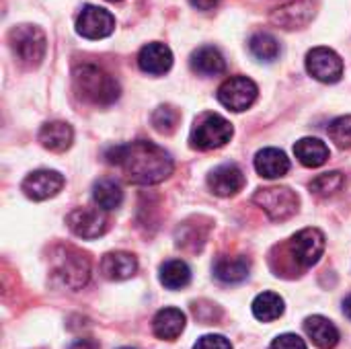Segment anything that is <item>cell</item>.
<instances>
[{"label": "cell", "instance_id": "d4e9b609", "mask_svg": "<svg viewBox=\"0 0 351 349\" xmlns=\"http://www.w3.org/2000/svg\"><path fill=\"white\" fill-rule=\"evenodd\" d=\"M191 282V269L185 261L181 259H171L162 263L160 267V284L169 290H181L189 286Z\"/></svg>", "mask_w": 351, "mask_h": 349}, {"label": "cell", "instance_id": "cb8c5ba5", "mask_svg": "<svg viewBox=\"0 0 351 349\" xmlns=\"http://www.w3.org/2000/svg\"><path fill=\"white\" fill-rule=\"evenodd\" d=\"M93 197H95V204L101 210L111 212V210H115V208L121 206V202H123V189H121V185L115 179H99L93 185Z\"/></svg>", "mask_w": 351, "mask_h": 349}, {"label": "cell", "instance_id": "83f0119b", "mask_svg": "<svg viewBox=\"0 0 351 349\" xmlns=\"http://www.w3.org/2000/svg\"><path fill=\"white\" fill-rule=\"evenodd\" d=\"M343 187H346V175L339 171L323 173L317 179H313V183H311V191L319 197H333Z\"/></svg>", "mask_w": 351, "mask_h": 349}, {"label": "cell", "instance_id": "6da1fadb", "mask_svg": "<svg viewBox=\"0 0 351 349\" xmlns=\"http://www.w3.org/2000/svg\"><path fill=\"white\" fill-rule=\"evenodd\" d=\"M109 165L121 169L125 179L134 185H156L171 177L175 163L171 154L154 142L136 140L130 144H119L105 154Z\"/></svg>", "mask_w": 351, "mask_h": 349}, {"label": "cell", "instance_id": "30bf717a", "mask_svg": "<svg viewBox=\"0 0 351 349\" xmlns=\"http://www.w3.org/2000/svg\"><path fill=\"white\" fill-rule=\"evenodd\" d=\"M68 228L80 239H99L109 228V218L105 210L97 208H76L66 216Z\"/></svg>", "mask_w": 351, "mask_h": 349}, {"label": "cell", "instance_id": "5b68a950", "mask_svg": "<svg viewBox=\"0 0 351 349\" xmlns=\"http://www.w3.org/2000/svg\"><path fill=\"white\" fill-rule=\"evenodd\" d=\"M232 123L218 113H202L189 134V146L195 150H216L230 142Z\"/></svg>", "mask_w": 351, "mask_h": 349}, {"label": "cell", "instance_id": "8d00e7d4", "mask_svg": "<svg viewBox=\"0 0 351 349\" xmlns=\"http://www.w3.org/2000/svg\"><path fill=\"white\" fill-rule=\"evenodd\" d=\"M121 349H132V348H121Z\"/></svg>", "mask_w": 351, "mask_h": 349}, {"label": "cell", "instance_id": "d6986e66", "mask_svg": "<svg viewBox=\"0 0 351 349\" xmlns=\"http://www.w3.org/2000/svg\"><path fill=\"white\" fill-rule=\"evenodd\" d=\"M255 169L265 179H280L290 171V158L284 150L278 148H263L255 156Z\"/></svg>", "mask_w": 351, "mask_h": 349}, {"label": "cell", "instance_id": "277c9868", "mask_svg": "<svg viewBox=\"0 0 351 349\" xmlns=\"http://www.w3.org/2000/svg\"><path fill=\"white\" fill-rule=\"evenodd\" d=\"M51 267L62 284L70 290H82L88 284L90 261L74 247H56L51 251Z\"/></svg>", "mask_w": 351, "mask_h": 349}, {"label": "cell", "instance_id": "3957f363", "mask_svg": "<svg viewBox=\"0 0 351 349\" xmlns=\"http://www.w3.org/2000/svg\"><path fill=\"white\" fill-rule=\"evenodd\" d=\"M8 45L14 58L27 68H37L47 51L45 33L37 25H29V23L14 25L8 31Z\"/></svg>", "mask_w": 351, "mask_h": 349}, {"label": "cell", "instance_id": "7c38bea8", "mask_svg": "<svg viewBox=\"0 0 351 349\" xmlns=\"http://www.w3.org/2000/svg\"><path fill=\"white\" fill-rule=\"evenodd\" d=\"M62 187H64V177L58 171H49V169L33 171L21 183L23 193L33 202L49 200V197L58 195L62 191Z\"/></svg>", "mask_w": 351, "mask_h": 349}, {"label": "cell", "instance_id": "ba28073f", "mask_svg": "<svg viewBox=\"0 0 351 349\" xmlns=\"http://www.w3.org/2000/svg\"><path fill=\"white\" fill-rule=\"evenodd\" d=\"M306 72L319 82L333 84L343 76V60L331 47H313L306 53Z\"/></svg>", "mask_w": 351, "mask_h": 349}, {"label": "cell", "instance_id": "603a6c76", "mask_svg": "<svg viewBox=\"0 0 351 349\" xmlns=\"http://www.w3.org/2000/svg\"><path fill=\"white\" fill-rule=\"evenodd\" d=\"M214 276L222 284H239V282L247 280V276H249V261L241 255H237V257L222 255L214 263Z\"/></svg>", "mask_w": 351, "mask_h": 349}, {"label": "cell", "instance_id": "4316f807", "mask_svg": "<svg viewBox=\"0 0 351 349\" xmlns=\"http://www.w3.org/2000/svg\"><path fill=\"white\" fill-rule=\"evenodd\" d=\"M249 49L259 62H274L280 56V43L271 33H255L249 39Z\"/></svg>", "mask_w": 351, "mask_h": 349}, {"label": "cell", "instance_id": "5bb4252c", "mask_svg": "<svg viewBox=\"0 0 351 349\" xmlns=\"http://www.w3.org/2000/svg\"><path fill=\"white\" fill-rule=\"evenodd\" d=\"M208 185L214 195L230 197L237 195L245 187V173L237 165H220L208 175Z\"/></svg>", "mask_w": 351, "mask_h": 349}, {"label": "cell", "instance_id": "ac0fdd59", "mask_svg": "<svg viewBox=\"0 0 351 349\" xmlns=\"http://www.w3.org/2000/svg\"><path fill=\"white\" fill-rule=\"evenodd\" d=\"M185 315L179 309H162L152 319V331L158 339L175 341L185 331Z\"/></svg>", "mask_w": 351, "mask_h": 349}, {"label": "cell", "instance_id": "d590c367", "mask_svg": "<svg viewBox=\"0 0 351 349\" xmlns=\"http://www.w3.org/2000/svg\"><path fill=\"white\" fill-rule=\"evenodd\" d=\"M109 2H119V0H109Z\"/></svg>", "mask_w": 351, "mask_h": 349}, {"label": "cell", "instance_id": "9c48e42d", "mask_svg": "<svg viewBox=\"0 0 351 349\" xmlns=\"http://www.w3.org/2000/svg\"><path fill=\"white\" fill-rule=\"evenodd\" d=\"M290 253L304 269L317 265L325 253V234L319 228H304L296 232L290 241Z\"/></svg>", "mask_w": 351, "mask_h": 349}, {"label": "cell", "instance_id": "44dd1931", "mask_svg": "<svg viewBox=\"0 0 351 349\" xmlns=\"http://www.w3.org/2000/svg\"><path fill=\"white\" fill-rule=\"evenodd\" d=\"M191 70L202 74V76H218L226 70V62H224V56L212 47V45H204V47H197L193 53H191Z\"/></svg>", "mask_w": 351, "mask_h": 349}, {"label": "cell", "instance_id": "4fadbf2b", "mask_svg": "<svg viewBox=\"0 0 351 349\" xmlns=\"http://www.w3.org/2000/svg\"><path fill=\"white\" fill-rule=\"evenodd\" d=\"M315 2L313 0H294V2H288L280 8H276L269 16V21L276 25V27H282V29H302L306 27L313 19H315Z\"/></svg>", "mask_w": 351, "mask_h": 349}, {"label": "cell", "instance_id": "1f68e13d", "mask_svg": "<svg viewBox=\"0 0 351 349\" xmlns=\"http://www.w3.org/2000/svg\"><path fill=\"white\" fill-rule=\"evenodd\" d=\"M193 349H232V346L224 335H204L197 339Z\"/></svg>", "mask_w": 351, "mask_h": 349}, {"label": "cell", "instance_id": "9a60e30c", "mask_svg": "<svg viewBox=\"0 0 351 349\" xmlns=\"http://www.w3.org/2000/svg\"><path fill=\"white\" fill-rule=\"evenodd\" d=\"M138 66L142 72L152 74V76L167 74L173 66V51L169 45L158 43V41L146 43L138 53Z\"/></svg>", "mask_w": 351, "mask_h": 349}, {"label": "cell", "instance_id": "f546056e", "mask_svg": "<svg viewBox=\"0 0 351 349\" xmlns=\"http://www.w3.org/2000/svg\"><path fill=\"white\" fill-rule=\"evenodd\" d=\"M327 132L339 148H351V115H341L333 119Z\"/></svg>", "mask_w": 351, "mask_h": 349}, {"label": "cell", "instance_id": "ffe728a7", "mask_svg": "<svg viewBox=\"0 0 351 349\" xmlns=\"http://www.w3.org/2000/svg\"><path fill=\"white\" fill-rule=\"evenodd\" d=\"M304 331H306V335L313 339V344L319 349H333L339 344L337 327L329 319H325L321 315L308 317L304 321Z\"/></svg>", "mask_w": 351, "mask_h": 349}, {"label": "cell", "instance_id": "484cf974", "mask_svg": "<svg viewBox=\"0 0 351 349\" xmlns=\"http://www.w3.org/2000/svg\"><path fill=\"white\" fill-rule=\"evenodd\" d=\"M253 315L257 321L271 323L284 315V298L276 292H263L253 300Z\"/></svg>", "mask_w": 351, "mask_h": 349}, {"label": "cell", "instance_id": "7a4b0ae2", "mask_svg": "<svg viewBox=\"0 0 351 349\" xmlns=\"http://www.w3.org/2000/svg\"><path fill=\"white\" fill-rule=\"evenodd\" d=\"M72 86L80 101L97 107L113 105L121 95V86L115 76L90 62L78 64L72 70Z\"/></svg>", "mask_w": 351, "mask_h": 349}, {"label": "cell", "instance_id": "4dcf8cb0", "mask_svg": "<svg viewBox=\"0 0 351 349\" xmlns=\"http://www.w3.org/2000/svg\"><path fill=\"white\" fill-rule=\"evenodd\" d=\"M269 349H308L304 339L298 337L296 333H284L280 337L274 339V344L269 346Z\"/></svg>", "mask_w": 351, "mask_h": 349}, {"label": "cell", "instance_id": "2e32d148", "mask_svg": "<svg viewBox=\"0 0 351 349\" xmlns=\"http://www.w3.org/2000/svg\"><path fill=\"white\" fill-rule=\"evenodd\" d=\"M136 272H138V259L132 253L113 251L101 259V274L111 282L130 280L132 276H136Z\"/></svg>", "mask_w": 351, "mask_h": 349}, {"label": "cell", "instance_id": "8992f818", "mask_svg": "<svg viewBox=\"0 0 351 349\" xmlns=\"http://www.w3.org/2000/svg\"><path fill=\"white\" fill-rule=\"evenodd\" d=\"M253 202L274 222H284V220L292 218L298 212V208H300V197L290 187H265V189H257L255 195H253Z\"/></svg>", "mask_w": 351, "mask_h": 349}, {"label": "cell", "instance_id": "e575fe53", "mask_svg": "<svg viewBox=\"0 0 351 349\" xmlns=\"http://www.w3.org/2000/svg\"><path fill=\"white\" fill-rule=\"evenodd\" d=\"M343 313H346V317L351 321V296H348L346 302H343Z\"/></svg>", "mask_w": 351, "mask_h": 349}, {"label": "cell", "instance_id": "f1b7e54d", "mask_svg": "<svg viewBox=\"0 0 351 349\" xmlns=\"http://www.w3.org/2000/svg\"><path fill=\"white\" fill-rule=\"evenodd\" d=\"M179 119H181V113L173 107V105H160L152 111V128L158 132V134H173L179 125Z\"/></svg>", "mask_w": 351, "mask_h": 349}, {"label": "cell", "instance_id": "52a82bcc", "mask_svg": "<svg viewBox=\"0 0 351 349\" xmlns=\"http://www.w3.org/2000/svg\"><path fill=\"white\" fill-rule=\"evenodd\" d=\"M259 88L247 76H230L218 88V101L230 111H247L257 101Z\"/></svg>", "mask_w": 351, "mask_h": 349}, {"label": "cell", "instance_id": "e0dca14e", "mask_svg": "<svg viewBox=\"0 0 351 349\" xmlns=\"http://www.w3.org/2000/svg\"><path fill=\"white\" fill-rule=\"evenodd\" d=\"M39 144L51 152H66L74 142V130L66 121H49L39 130Z\"/></svg>", "mask_w": 351, "mask_h": 349}, {"label": "cell", "instance_id": "8fae6325", "mask_svg": "<svg viewBox=\"0 0 351 349\" xmlns=\"http://www.w3.org/2000/svg\"><path fill=\"white\" fill-rule=\"evenodd\" d=\"M115 29V19L107 8L86 4L78 19H76V31L84 39H105L113 33Z\"/></svg>", "mask_w": 351, "mask_h": 349}, {"label": "cell", "instance_id": "836d02e7", "mask_svg": "<svg viewBox=\"0 0 351 349\" xmlns=\"http://www.w3.org/2000/svg\"><path fill=\"white\" fill-rule=\"evenodd\" d=\"M70 349H99L95 339H78L76 344H72Z\"/></svg>", "mask_w": 351, "mask_h": 349}, {"label": "cell", "instance_id": "7402d4cb", "mask_svg": "<svg viewBox=\"0 0 351 349\" xmlns=\"http://www.w3.org/2000/svg\"><path fill=\"white\" fill-rule=\"evenodd\" d=\"M294 154L300 160V165L308 169H317L329 160V146L319 138H302L296 142Z\"/></svg>", "mask_w": 351, "mask_h": 349}, {"label": "cell", "instance_id": "d6a6232c", "mask_svg": "<svg viewBox=\"0 0 351 349\" xmlns=\"http://www.w3.org/2000/svg\"><path fill=\"white\" fill-rule=\"evenodd\" d=\"M189 2H191V6L197 8V10H214V8L218 6L220 0H189Z\"/></svg>", "mask_w": 351, "mask_h": 349}]
</instances>
